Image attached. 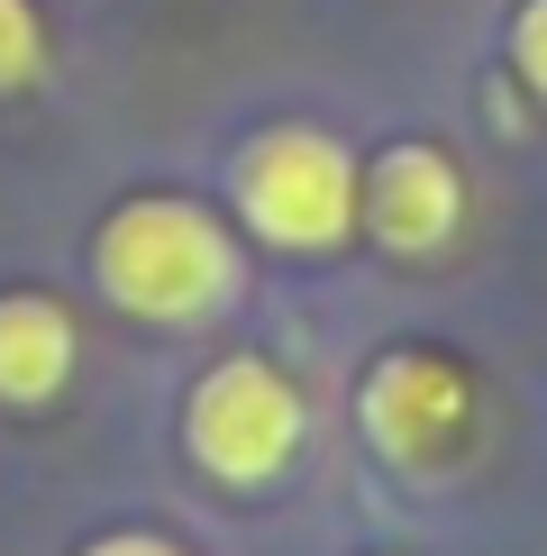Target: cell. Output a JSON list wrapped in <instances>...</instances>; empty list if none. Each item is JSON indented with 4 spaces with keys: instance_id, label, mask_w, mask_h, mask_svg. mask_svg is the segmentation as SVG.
<instances>
[{
    "instance_id": "1",
    "label": "cell",
    "mask_w": 547,
    "mask_h": 556,
    "mask_svg": "<svg viewBox=\"0 0 547 556\" xmlns=\"http://www.w3.org/2000/svg\"><path fill=\"white\" fill-rule=\"evenodd\" d=\"M91 265H101V292L119 301V311L174 319V329H192V319H211V311L238 301V247H228V228L201 211V201H182V192L119 201V211L101 219Z\"/></svg>"
},
{
    "instance_id": "2",
    "label": "cell",
    "mask_w": 547,
    "mask_h": 556,
    "mask_svg": "<svg viewBox=\"0 0 547 556\" xmlns=\"http://www.w3.org/2000/svg\"><path fill=\"white\" fill-rule=\"evenodd\" d=\"M228 182H238L246 228L274 238V247H338L356 228V211H365L356 155L338 147L329 128H310V119L256 128L238 147V165H228Z\"/></svg>"
},
{
    "instance_id": "3",
    "label": "cell",
    "mask_w": 547,
    "mask_h": 556,
    "mask_svg": "<svg viewBox=\"0 0 547 556\" xmlns=\"http://www.w3.org/2000/svg\"><path fill=\"white\" fill-rule=\"evenodd\" d=\"M182 429H192V456L219 483H274L292 466V447H302V392L274 375L265 356H228L201 375Z\"/></svg>"
},
{
    "instance_id": "4",
    "label": "cell",
    "mask_w": 547,
    "mask_h": 556,
    "mask_svg": "<svg viewBox=\"0 0 547 556\" xmlns=\"http://www.w3.org/2000/svg\"><path fill=\"white\" fill-rule=\"evenodd\" d=\"M456 429H466V375H456L447 356L402 346V356H383L374 375H365V438H374L383 456L429 466V456H447Z\"/></svg>"
},
{
    "instance_id": "5",
    "label": "cell",
    "mask_w": 547,
    "mask_h": 556,
    "mask_svg": "<svg viewBox=\"0 0 547 556\" xmlns=\"http://www.w3.org/2000/svg\"><path fill=\"white\" fill-rule=\"evenodd\" d=\"M456 219H466V182L438 147H420V137H402V147H383L374 165H365V228H374L393 256H438L456 238Z\"/></svg>"
},
{
    "instance_id": "6",
    "label": "cell",
    "mask_w": 547,
    "mask_h": 556,
    "mask_svg": "<svg viewBox=\"0 0 547 556\" xmlns=\"http://www.w3.org/2000/svg\"><path fill=\"white\" fill-rule=\"evenodd\" d=\"M74 375V319L46 292H0V402H55Z\"/></svg>"
},
{
    "instance_id": "7",
    "label": "cell",
    "mask_w": 547,
    "mask_h": 556,
    "mask_svg": "<svg viewBox=\"0 0 547 556\" xmlns=\"http://www.w3.org/2000/svg\"><path fill=\"white\" fill-rule=\"evenodd\" d=\"M37 74H46V10L0 0V91H28Z\"/></svg>"
},
{
    "instance_id": "8",
    "label": "cell",
    "mask_w": 547,
    "mask_h": 556,
    "mask_svg": "<svg viewBox=\"0 0 547 556\" xmlns=\"http://www.w3.org/2000/svg\"><path fill=\"white\" fill-rule=\"evenodd\" d=\"M511 74L547 101V0H520V18H511Z\"/></svg>"
},
{
    "instance_id": "9",
    "label": "cell",
    "mask_w": 547,
    "mask_h": 556,
    "mask_svg": "<svg viewBox=\"0 0 547 556\" xmlns=\"http://www.w3.org/2000/svg\"><path fill=\"white\" fill-rule=\"evenodd\" d=\"M91 556H182V547H165V539H101Z\"/></svg>"
}]
</instances>
